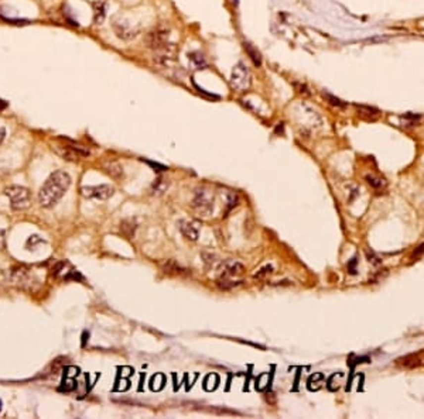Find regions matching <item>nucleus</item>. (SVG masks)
<instances>
[{"label": "nucleus", "mask_w": 424, "mask_h": 419, "mask_svg": "<svg viewBox=\"0 0 424 419\" xmlns=\"http://www.w3.org/2000/svg\"><path fill=\"white\" fill-rule=\"evenodd\" d=\"M71 185V176L65 171H55L41 186L39 202L43 208H52L64 196Z\"/></svg>", "instance_id": "1"}, {"label": "nucleus", "mask_w": 424, "mask_h": 419, "mask_svg": "<svg viewBox=\"0 0 424 419\" xmlns=\"http://www.w3.org/2000/svg\"><path fill=\"white\" fill-rule=\"evenodd\" d=\"M146 45L148 48L153 49L154 52H161V51H167V49L176 48V45L170 41V29L160 26L157 29L151 30L146 36Z\"/></svg>", "instance_id": "2"}, {"label": "nucleus", "mask_w": 424, "mask_h": 419, "mask_svg": "<svg viewBox=\"0 0 424 419\" xmlns=\"http://www.w3.org/2000/svg\"><path fill=\"white\" fill-rule=\"evenodd\" d=\"M229 85L234 90L237 92H245L250 88L252 85V75L250 71L243 62H237L236 65L232 68L231 72V78H229Z\"/></svg>", "instance_id": "3"}, {"label": "nucleus", "mask_w": 424, "mask_h": 419, "mask_svg": "<svg viewBox=\"0 0 424 419\" xmlns=\"http://www.w3.org/2000/svg\"><path fill=\"white\" fill-rule=\"evenodd\" d=\"M112 29L115 31V34L118 36L119 39L122 40H133L135 37H138V34L140 33V27L136 26L135 23H132L129 19H125L122 16H116L112 20Z\"/></svg>", "instance_id": "4"}, {"label": "nucleus", "mask_w": 424, "mask_h": 419, "mask_svg": "<svg viewBox=\"0 0 424 419\" xmlns=\"http://www.w3.org/2000/svg\"><path fill=\"white\" fill-rule=\"evenodd\" d=\"M4 194L9 196L11 201V209L13 210H24L30 206V192L29 189L23 186L13 185L9 186Z\"/></svg>", "instance_id": "5"}, {"label": "nucleus", "mask_w": 424, "mask_h": 419, "mask_svg": "<svg viewBox=\"0 0 424 419\" xmlns=\"http://www.w3.org/2000/svg\"><path fill=\"white\" fill-rule=\"evenodd\" d=\"M192 206L199 214L209 216L214 212V196L207 189H198L192 199Z\"/></svg>", "instance_id": "6"}, {"label": "nucleus", "mask_w": 424, "mask_h": 419, "mask_svg": "<svg viewBox=\"0 0 424 419\" xmlns=\"http://www.w3.org/2000/svg\"><path fill=\"white\" fill-rule=\"evenodd\" d=\"M115 189L110 185H99V186H84L81 189V194L85 198H92V199H100L105 201L109 199L113 195Z\"/></svg>", "instance_id": "7"}, {"label": "nucleus", "mask_w": 424, "mask_h": 419, "mask_svg": "<svg viewBox=\"0 0 424 419\" xmlns=\"http://www.w3.org/2000/svg\"><path fill=\"white\" fill-rule=\"evenodd\" d=\"M55 151L58 153L59 156L62 157L67 161H78L81 157L89 156V151L82 150L81 147H72V146H57L54 147Z\"/></svg>", "instance_id": "8"}, {"label": "nucleus", "mask_w": 424, "mask_h": 419, "mask_svg": "<svg viewBox=\"0 0 424 419\" xmlns=\"http://www.w3.org/2000/svg\"><path fill=\"white\" fill-rule=\"evenodd\" d=\"M243 271H245V267L242 264L234 260H228L225 263L221 264L219 267V278H229V277L240 275Z\"/></svg>", "instance_id": "9"}, {"label": "nucleus", "mask_w": 424, "mask_h": 419, "mask_svg": "<svg viewBox=\"0 0 424 419\" xmlns=\"http://www.w3.org/2000/svg\"><path fill=\"white\" fill-rule=\"evenodd\" d=\"M180 230H181L183 236L188 240L195 242L198 239V229L195 227V224L191 223V222H184V220L180 222Z\"/></svg>", "instance_id": "10"}, {"label": "nucleus", "mask_w": 424, "mask_h": 419, "mask_svg": "<svg viewBox=\"0 0 424 419\" xmlns=\"http://www.w3.org/2000/svg\"><path fill=\"white\" fill-rule=\"evenodd\" d=\"M103 169H105L112 178H115V179H119V178L123 176V168H122V166H120L119 163H116V161H106V163L103 164Z\"/></svg>", "instance_id": "11"}, {"label": "nucleus", "mask_w": 424, "mask_h": 419, "mask_svg": "<svg viewBox=\"0 0 424 419\" xmlns=\"http://www.w3.org/2000/svg\"><path fill=\"white\" fill-rule=\"evenodd\" d=\"M243 48H245V51L247 52V55L250 57V59L253 61V64L256 65V67H260L262 65V57H260V52L257 51L250 42H243Z\"/></svg>", "instance_id": "12"}, {"label": "nucleus", "mask_w": 424, "mask_h": 419, "mask_svg": "<svg viewBox=\"0 0 424 419\" xmlns=\"http://www.w3.org/2000/svg\"><path fill=\"white\" fill-rule=\"evenodd\" d=\"M356 110L359 112L361 116L369 117V119H374V117L379 116V110L375 109V107L371 106H365V105H355Z\"/></svg>", "instance_id": "13"}, {"label": "nucleus", "mask_w": 424, "mask_h": 419, "mask_svg": "<svg viewBox=\"0 0 424 419\" xmlns=\"http://www.w3.org/2000/svg\"><path fill=\"white\" fill-rule=\"evenodd\" d=\"M188 58H189V61L194 64V67L198 69H204L205 67H207V61H205V58L202 57V54H199V52H191V54H188Z\"/></svg>", "instance_id": "14"}, {"label": "nucleus", "mask_w": 424, "mask_h": 419, "mask_svg": "<svg viewBox=\"0 0 424 419\" xmlns=\"http://www.w3.org/2000/svg\"><path fill=\"white\" fill-rule=\"evenodd\" d=\"M323 96H324V99H326L327 102H328L331 106L338 107V109H345V107L348 106V103H346V102H344L342 99L336 98V96H334V95H331V93L323 92Z\"/></svg>", "instance_id": "15"}, {"label": "nucleus", "mask_w": 424, "mask_h": 419, "mask_svg": "<svg viewBox=\"0 0 424 419\" xmlns=\"http://www.w3.org/2000/svg\"><path fill=\"white\" fill-rule=\"evenodd\" d=\"M399 361L406 367H416V366H419L422 363V359H420L419 354L417 356L416 354H410V356H406L403 359H399Z\"/></svg>", "instance_id": "16"}, {"label": "nucleus", "mask_w": 424, "mask_h": 419, "mask_svg": "<svg viewBox=\"0 0 424 419\" xmlns=\"http://www.w3.org/2000/svg\"><path fill=\"white\" fill-rule=\"evenodd\" d=\"M163 268H164V273H167V274L183 273V268H181V267H180L174 260H168L167 263H164Z\"/></svg>", "instance_id": "17"}, {"label": "nucleus", "mask_w": 424, "mask_h": 419, "mask_svg": "<svg viewBox=\"0 0 424 419\" xmlns=\"http://www.w3.org/2000/svg\"><path fill=\"white\" fill-rule=\"evenodd\" d=\"M270 274H273V265H272V264H267L265 267H262L260 270H257V273H255L253 278H255V280H263V278L269 277Z\"/></svg>", "instance_id": "18"}, {"label": "nucleus", "mask_w": 424, "mask_h": 419, "mask_svg": "<svg viewBox=\"0 0 424 419\" xmlns=\"http://www.w3.org/2000/svg\"><path fill=\"white\" fill-rule=\"evenodd\" d=\"M324 380V376L321 374V373H316L314 376H311L310 377V380H308V388L313 391V390H318L320 387H321V384H318V381H323Z\"/></svg>", "instance_id": "19"}, {"label": "nucleus", "mask_w": 424, "mask_h": 419, "mask_svg": "<svg viewBox=\"0 0 424 419\" xmlns=\"http://www.w3.org/2000/svg\"><path fill=\"white\" fill-rule=\"evenodd\" d=\"M217 284L221 290H231V288H234V287H237V285H240V284H242V281L234 283V281H229L228 278H219Z\"/></svg>", "instance_id": "20"}, {"label": "nucleus", "mask_w": 424, "mask_h": 419, "mask_svg": "<svg viewBox=\"0 0 424 419\" xmlns=\"http://www.w3.org/2000/svg\"><path fill=\"white\" fill-rule=\"evenodd\" d=\"M225 199H227L228 209L235 208V206L237 205V202H239V198H237L236 194H234V192H231V191H227V192H225Z\"/></svg>", "instance_id": "21"}, {"label": "nucleus", "mask_w": 424, "mask_h": 419, "mask_svg": "<svg viewBox=\"0 0 424 419\" xmlns=\"http://www.w3.org/2000/svg\"><path fill=\"white\" fill-rule=\"evenodd\" d=\"M103 19H105V4L100 3V4H96V9H95V23L100 24Z\"/></svg>", "instance_id": "22"}, {"label": "nucleus", "mask_w": 424, "mask_h": 419, "mask_svg": "<svg viewBox=\"0 0 424 419\" xmlns=\"http://www.w3.org/2000/svg\"><path fill=\"white\" fill-rule=\"evenodd\" d=\"M365 179L366 182L372 186V188H375V189H380V188H383V185H385V184L382 182V179H379V178H376V176L374 175H366Z\"/></svg>", "instance_id": "23"}, {"label": "nucleus", "mask_w": 424, "mask_h": 419, "mask_svg": "<svg viewBox=\"0 0 424 419\" xmlns=\"http://www.w3.org/2000/svg\"><path fill=\"white\" fill-rule=\"evenodd\" d=\"M120 229L125 232V234H126V236L132 237V236L135 234V229H136V226L133 224V222H132V220H129V222H123V223H122V226H120Z\"/></svg>", "instance_id": "24"}, {"label": "nucleus", "mask_w": 424, "mask_h": 419, "mask_svg": "<svg viewBox=\"0 0 424 419\" xmlns=\"http://www.w3.org/2000/svg\"><path fill=\"white\" fill-rule=\"evenodd\" d=\"M202 258H204V263L207 264V267H215L218 264L217 255L211 253H202Z\"/></svg>", "instance_id": "25"}, {"label": "nucleus", "mask_w": 424, "mask_h": 419, "mask_svg": "<svg viewBox=\"0 0 424 419\" xmlns=\"http://www.w3.org/2000/svg\"><path fill=\"white\" fill-rule=\"evenodd\" d=\"M365 254H366V258H368V261L369 263H372L374 265H380L382 264V261H380V258L376 255L372 250H369V249H366L365 250Z\"/></svg>", "instance_id": "26"}, {"label": "nucleus", "mask_w": 424, "mask_h": 419, "mask_svg": "<svg viewBox=\"0 0 424 419\" xmlns=\"http://www.w3.org/2000/svg\"><path fill=\"white\" fill-rule=\"evenodd\" d=\"M294 85V88H296V90L300 93V95H303V96H310L311 95V92L308 90V88H307V85H304V84H300V82H294L293 84Z\"/></svg>", "instance_id": "27"}, {"label": "nucleus", "mask_w": 424, "mask_h": 419, "mask_svg": "<svg viewBox=\"0 0 424 419\" xmlns=\"http://www.w3.org/2000/svg\"><path fill=\"white\" fill-rule=\"evenodd\" d=\"M153 188H154V194H156V192H157V194H163V192H164V189L167 188V184L160 178V179H157V181L154 182Z\"/></svg>", "instance_id": "28"}, {"label": "nucleus", "mask_w": 424, "mask_h": 419, "mask_svg": "<svg viewBox=\"0 0 424 419\" xmlns=\"http://www.w3.org/2000/svg\"><path fill=\"white\" fill-rule=\"evenodd\" d=\"M355 265H356V258H352V260H351V263L348 264V270H349V273L351 274L356 273Z\"/></svg>", "instance_id": "29"}, {"label": "nucleus", "mask_w": 424, "mask_h": 419, "mask_svg": "<svg viewBox=\"0 0 424 419\" xmlns=\"http://www.w3.org/2000/svg\"><path fill=\"white\" fill-rule=\"evenodd\" d=\"M423 251H424V243L422 244V246H420L419 249H416V251H415V253H413V257H417V255H420V254L423 253Z\"/></svg>", "instance_id": "30"}, {"label": "nucleus", "mask_w": 424, "mask_h": 419, "mask_svg": "<svg viewBox=\"0 0 424 419\" xmlns=\"http://www.w3.org/2000/svg\"><path fill=\"white\" fill-rule=\"evenodd\" d=\"M4 136H6V130H4V128H0V143L4 140Z\"/></svg>", "instance_id": "31"}, {"label": "nucleus", "mask_w": 424, "mask_h": 419, "mask_svg": "<svg viewBox=\"0 0 424 419\" xmlns=\"http://www.w3.org/2000/svg\"><path fill=\"white\" fill-rule=\"evenodd\" d=\"M3 100H0V109H4L6 107V103H1Z\"/></svg>", "instance_id": "32"}, {"label": "nucleus", "mask_w": 424, "mask_h": 419, "mask_svg": "<svg viewBox=\"0 0 424 419\" xmlns=\"http://www.w3.org/2000/svg\"><path fill=\"white\" fill-rule=\"evenodd\" d=\"M0 410H1V401H0Z\"/></svg>", "instance_id": "33"}]
</instances>
